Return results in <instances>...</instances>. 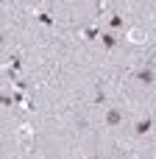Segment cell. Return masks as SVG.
I'll list each match as a JSON object with an SVG mask.
<instances>
[{"label":"cell","mask_w":156,"mask_h":159,"mask_svg":"<svg viewBox=\"0 0 156 159\" xmlns=\"http://www.w3.org/2000/svg\"><path fill=\"white\" fill-rule=\"evenodd\" d=\"M137 81H140V84H151V81H154V70H151V64H148V61L137 70Z\"/></svg>","instance_id":"cell-1"},{"label":"cell","mask_w":156,"mask_h":159,"mask_svg":"<svg viewBox=\"0 0 156 159\" xmlns=\"http://www.w3.org/2000/svg\"><path fill=\"white\" fill-rule=\"evenodd\" d=\"M128 42L142 45V42H145V31H142V28H131V31H128Z\"/></svg>","instance_id":"cell-2"},{"label":"cell","mask_w":156,"mask_h":159,"mask_svg":"<svg viewBox=\"0 0 156 159\" xmlns=\"http://www.w3.org/2000/svg\"><path fill=\"white\" fill-rule=\"evenodd\" d=\"M120 123H123V112L120 109H112L106 115V126H120Z\"/></svg>","instance_id":"cell-3"},{"label":"cell","mask_w":156,"mask_h":159,"mask_svg":"<svg viewBox=\"0 0 156 159\" xmlns=\"http://www.w3.org/2000/svg\"><path fill=\"white\" fill-rule=\"evenodd\" d=\"M33 17H36L42 25H47V28H53V25H56V22H53V17H50L47 11H42V8H39V11H33Z\"/></svg>","instance_id":"cell-4"},{"label":"cell","mask_w":156,"mask_h":159,"mask_svg":"<svg viewBox=\"0 0 156 159\" xmlns=\"http://www.w3.org/2000/svg\"><path fill=\"white\" fill-rule=\"evenodd\" d=\"M134 126H137V129H134V131H137V134H148V131H151V126H154V123H151V117H142V120H137V123H134Z\"/></svg>","instance_id":"cell-5"},{"label":"cell","mask_w":156,"mask_h":159,"mask_svg":"<svg viewBox=\"0 0 156 159\" xmlns=\"http://www.w3.org/2000/svg\"><path fill=\"white\" fill-rule=\"evenodd\" d=\"M100 36H103V45H106L109 50H114V48H117V36H114V34H100Z\"/></svg>","instance_id":"cell-6"},{"label":"cell","mask_w":156,"mask_h":159,"mask_svg":"<svg viewBox=\"0 0 156 159\" xmlns=\"http://www.w3.org/2000/svg\"><path fill=\"white\" fill-rule=\"evenodd\" d=\"M17 134H20V140H22L25 145L31 143V126H20V131H17Z\"/></svg>","instance_id":"cell-7"},{"label":"cell","mask_w":156,"mask_h":159,"mask_svg":"<svg viewBox=\"0 0 156 159\" xmlns=\"http://www.w3.org/2000/svg\"><path fill=\"white\" fill-rule=\"evenodd\" d=\"M98 36H100L98 28H84V39H98Z\"/></svg>","instance_id":"cell-8"},{"label":"cell","mask_w":156,"mask_h":159,"mask_svg":"<svg viewBox=\"0 0 156 159\" xmlns=\"http://www.w3.org/2000/svg\"><path fill=\"white\" fill-rule=\"evenodd\" d=\"M95 103H106V92H103L100 84H98V89H95Z\"/></svg>","instance_id":"cell-9"},{"label":"cell","mask_w":156,"mask_h":159,"mask_svg":"<svg viewBox=\"0 0 156 159\" xmlns=\"http://www.w3.org/2000/svg\"><path fill=\"white\" fill-rule=\"evenodd\" d=\"M109 22H112V28H120V25H123V20H120V17H117V14H114V17H112V20H109Z\"/></svg>","instance_id":"cell-10"},{"label":"cell","mask_w":156,"mask_h":159,"mask_svg":"<svg viewBox=\"0 0 156 159\" xmlns=\"http://www.w3.org/2000/svg\"><path fill=\"white\" fill-rule=\"evenodd\" d=\"M87 159H103V157H87Z\"/></svg>","instance_id":"cell-11"}]
</instances>
